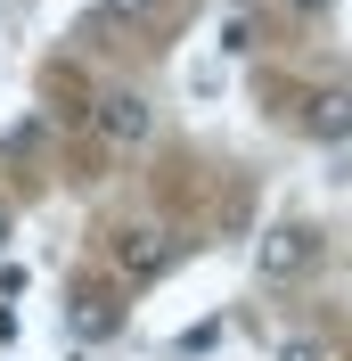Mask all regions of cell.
<instances>
[{"instance_id": "obj_4", "label": "cell", "mask_w": 352, "mask_h": 361, "mask_svg": "<svg viewBox=\"0 0 352 361\" xmlns=\"http://www.w3.org/2000/svg\"><path fill=\"white\" fill-rule=\"evenodd\" d=\"M66 320H74V337H82V345H107L115 329H123V304H115V288H74Z\"/></svg>"}, {"instance_id": "obj_9", "label": "cell", "mask_w": 352, "mask_h": 361, "mask_svg": "<svg viewBox=\"0 0 352 361\" xmlns=\"http://www.w3.org/2000/svg\"><path fill=\"white\" fill-rule=\"evenodd\" d=\"M303 8H320V0H303Z\"/></svg>"}, {"instance_id": "obj_8", "label": "cell", "mask_w": 352, "mask_h": 361, "mask_svg": "<svg viewBox=\"0 0 352 361\" xmlns=\"http://www.w3.org/2000/svg\"><path fill=\"white\" fill-rule=\"evenodd\" d=\"M8 230H17V222H8V205H0V247H8Z\"/></svg>"}, {"instance_id": "obj_6", "label": "cell", "mask_w": 352, "mask_h": 361, "mask_svg": "<svg viewBox=\"0 0 352 361\" xmlns=\"http://www.w3.org/2000/svg\"><path fill=\"white\" fill-rule=\"evenodd\" d=\"M156 0H99V17H115V25H132V17H148Z\"/></svg>"}, {"instance_id": "obj_5", "label": "cell", "mask_w": 352, "mask_h": 361, "mask_svg": "<svg viewBox=\"0 0 352 361\" xmlns=\"http://www.w3.org/2000/svg\"><path fill=\"white\" fill-rule=\"evenodd\" d=\"M311 132L320 140H352V99L344 90H320V99H311Z\"/></svg>"}, {"instance_id": "obj_3", "label": "cell", "mask_w": 352, "mask_h": 361, "mask_svg": "<svg viewBox=\"0 0 352 361\" xmlns=\"http://www.w3.org/2000/svg\"><path fill=\"white\" fill-rule=\"evenodd\" d=\"M115 263H123V279H156L172 263V238L156 222H132V230H115Z\"/></svg>"}, {"instance_id": "obj_1", "label": "cell", "mask_w": 352, "mask_h": 361, "mask_svg": "<svg viewBox=\"0 0 352 361\" xmlns=\"http://www.w3.org/2000/svg\"><path fill=\"white\" fill-rule=\"evenodd\" d=\"M311 263H320V230L311 222H270L263 238H254V271H263V279H303Z\"/></svg>"}, {"instance_id": "obj_2", "label": "cell", "mask_w": 352, "mask_h": 361, "mask_svg": "<svg viewBox=\"0 0 352 361\" xmlns=\"http://www.w3.org/2000/svg\"><path fill=\"white\" fill-rule=\"evenodd\" d=\"M90 123H99V132H107L115 148H139V140L156 132V107H148V99H139V90H107Z\"/></svg>"}, {"instance_id": "obj_7", "label": "cell", "mask_w": 352, "mask_h": 361, "mask_svg": "<svg viewBox=\"0 0 352 361\" xmlns=\"http://www.w3.org/2000/svg\"><path fill=\"white\" fill-rule=\"evenodd\" d=\"M279 361H328V353H320L311 337H287V345H279Z\"/></svg>"}]
</instances>
